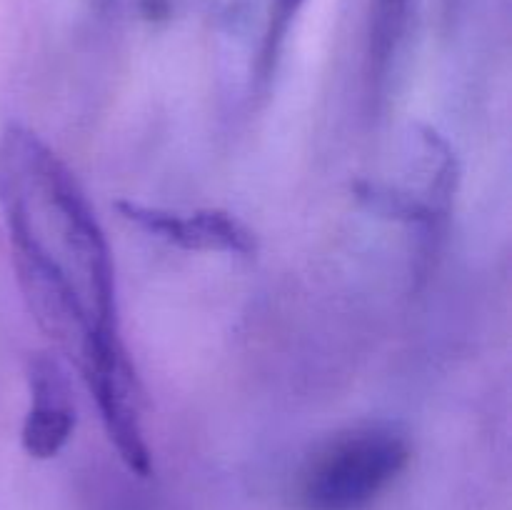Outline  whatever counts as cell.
Segmentation results:
<instances>
[{
    "instance_id": "1",
    "label": "cell",
    "mask_w": 512,
    "mask_h": 510,
    "mask_svg": "<svg viewBox=\"0 0 512 510\" xmlns=\"http://www.w3.org/2000/svg\"><path fill=\"white\" fill-rule=\"evenodd\" d=\"M0 213L25 303L90 398L103 403L133 385L103 225L73 170L18 123L0 135Z\"/></svg>"
},
{
    "instance_id": "2",
    "label": "cell",
    "mask_w": 512,
    "mask_h": 510,
    "mask_svg": "<svg viewBox=\"0 0 512 510\" xmlns=\"http://www.w3.org/2000/svg\"><path fill=\"white\" fill-rule=\"evenodd\" d=\"M410 463V440L388 420L360 423L320 445L300 473L308 510H363Z\"/></svg>"
},
{
    "instance_id": "3",
    "label": "cell",
    "mask_w": 512,
    "mask_h": 510,
    "mask_svg": "<svg viewBox=\"0 0 512 510\" xmlns=\"http://www.w3.org/2000/svg\"><path fill=\"white\" fill-rule=\"evenodd\" d=\"M120 218L133 223L143 233L175 245L188 253H223L250 258L255 253V235L240 218L228 210L203 208L178 213V210L153 208V205L118 200Z\"/></svg>"
},
{
    "instance_id": "4",
    "label": "cell",
    "mask_w": 512,
    "mask_h": 510,
    "mask_svg": "<svg viewBox=\"0 0 512 510\" xmlns=\"http://www.w3.org/2000/svg\"><path fill=\"white\" fill-rule=\"evenodd\" d=\"M75 400L68 373L50 355L40 353L28 365V410L20 430L23 450L35 460H50L75 433Z\"/></svg>"
},
{
    "instance_id": "5",
    "label": "cell",
    "mask_w": 512,
    "mask_h": 510,
    "mask_svg": "<svg viewBox=\"0 0 512 510\" xmlns=\"http://www.w3.org/2000/svg\"><path fill=\"white\" fill-rule=\"evenodd\" d=\"M410 10H413V0H370L365 65H368L370 90L375 93L388 83L390 70L395 68L405 33H408Z\"/></svg>"
},
{
    "instance_id": "6",
    "label": "cell",
    "mask_w": 512,
    "mask_h": 510,
    "mask_svg": "<svg viewBox=\"0 0 512 510\" xmlns=\"http://www.w3.org/2000/svg\"><path fill=\"white\" fill-rule=\"evenodd\" d=\"M305 0H273L270 3L268 25H265L263 45H260V58H258V73L260 78H270L278 68L280 53L285 48L290 28H293L295 18L303 10Z\"/></svg>"
},
{
    "instance_id": "7",
    "label": "cell",
    "mask_w": 512,
    "mask_h": 510,
    "mask_svg": "<svg viewBox=\"0 0 512 510\" xmlns=\"http://www.w3.org/2000/svg\"><path fill=\"white\" fill-rule=\"evenodd\" d=\"M95 3H98V5H100V8H105V5L115 3V0H95Z\"/></svg>"
}]
</instances>
